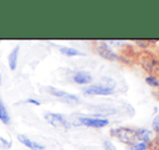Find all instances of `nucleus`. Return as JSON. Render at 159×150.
Returning <instances> with one entry per match:
<instances>
[{"label": "nucleus", "instance_id": "f257e3e1", "mask_svg": "<svg viewBox=\"0 0 159 150\" xmlns=\"http://www.w3.org/2000/svg\"><path fill=\"white\" fill-rule=\"evenodd\" d=\"M139 63L148 75L159 78V55L150 52H142L139 55Z\"/></svg>", "mask_w": 159, "mask_h": 150}, {"label": "nucleus", "instance_id": "f03ea898", "mask_svg": "<svg viewBox=\"0 0 159 150\" xmlns=\"http://www.w3.org/2000/svg\"><path fill=\"white\" fill-rule=\"evenodd\" d=\"M111 135L117 140H119L121 143H124L126 146H132L134 143H139L135 134V128L129 127V126H119L111 130Z\"/></svg>", "mask_w": 159, "mask_h": 150}, {"label": "nucleus", "instance_id": "7ed1b4c3", "mask_svg": "<svg viewBox=\"0 0 159 150\" xmlns=\"http://www.w3.org/2000/svg\"><path fill=\"white\" fill-rule=\"evenodd\" d=\"M48 91L49 94L57 97L60 101L64 102L66 104H70V106H76V104H79L81 102V100H80V98L77 96L68 93V91L61 90V89L55 88V87H48Z\"/></svg>", "mask_w": 159, "mask_h": 150}, {"label": "nucleus", "instance_id": "20e7f679", "mask_svg": "<svg viewBox=\"0 0 159 150\" xmlns=\"http://www.w3.org/2000/svg\"><path fill=\"white\" fill-rule=\"evenodd\" d=\"M45 120L50 124L53 127L58 128H69L72 126L71 122L66 119L64 115L60 114V113H53V112H47L44 115Z\"/></svg>", "mask_w": 159, "mask_h": 150}, {"label": "nucleus", "instance_id": "39448f33", "mask_svg": "<svg viewBox=\"0 0 159 150\" xmlns=\"http://www.w3.org/2000/svg\"><path fill=\"white\" fill-rule=\"evenodd\" d=\"M83 95L85 96H110L116 93L115 89L107 88L100 84H91L82 89Z\"/></svg>", "mask_w": 159, "mask_h": 150}, {"label": "nucleus", "instance_id": "423d86ee", "mask_svg": "<svg viewBox=\"0 0 159 150\" xmlns=\"http://www.w3.org/2000/svg\"><path fill=\"white\" fill-rule=\"evenodd\" d=\"M77 121L81 125L87 126V127L94 128H102L109 125V120L104 117H77Z\"/></svg>", "mask_w": 159, "mask_h": 150}, {"label": "nucleus", "instance_id": "0eeeda50", "mask_svg": "<svg viewBox=\"0 0 159 150\" xmlns=\"http://www.w3.org/2000/svg\"><path fill=\"white\" fill-rule=\"evenodd\" d=\"M96 51L100 57L108 61H118L120 59V55L115 50H112V48L105 42L96 45Z\"/></svg>", "mask_w": 159, "mask_h": 150}, {"label": "nucleus", "instance_id": "6e6552de", "mask_svg": "<svg viewBox=\"0 0 159 150\" xmlns=\"http://www.w3.org/2000/svg\"><path fill=\"white\" fill-rule=\"evenodd\" d=\"M72 80L75 84L77 85H91V83L93 82V75L89 72L86 71H77L73 74Z\"/></svg>", "mask_w": 159, "mask_h": 150}, {"label": "nucleus", "instance_id": "1a4fd4ad", "mask_svg": "<svg viewBox=\"0 0 159 150\" xmlns=\"http://www.w3.org/2000/svg\"><path fill=\"white\" fill-rule=\"evenodd\" d=\"M135 134H136V138L137 141H141V143H145L147 145H150L152 141L154 140V134L150 130L147 128H135Z\"/></svg>", "mask_w": 159, "mask_h": 150}, {"label": "nucleus", "instance_id": "9d476101", "mask_svg": "<svg viewBox=\"0 0 159 150\" xmlns=\"http://www.w3.org/2000/svg\"><path fill=\"white\" fill-rule=\"evenodd\" d=\"M18 140L20 141L22 145H24L25 147L30 148L32 150H44L45 149V146L42 145V143H37L35 140H32L31 138H29L27 136L22 134H19L18 135Z\"/></svg>", "mask_w": 159, "mask_h": 150}, {"label": "nucleus", "instance_id": "9b49d317", "mask_svg": "<svg viewBox=\"0 0 159 150\" xmlns=\"http://www.w3.org/2000/svg\"><path fill=\"white\" fill-rule=\"evenodd\" d=\"M19 53H20V46H16L8 55V64H9V68L11 71H14L18 66Z\"/></svg>", "mask_w": 159, "mask_h": 150}, {"label": "nucleus", "instance_id": "f8f14e48", "mask_svg": "<svg viewBox=\"0 0 159 150\" xmlns=\"http://www.w3.org/2000/svg\"><path fill=\"white\" fill-rule=\"evenodd\" d=\"M59 51L60 53H62L63 55H66V57H82V55H86V53L80 51L79 49L68 46H61L59 48Z\"/></svg>", "mask_w": 159, "mask_h": 150}, {"label": "nucleus", "instance_id": "ddd939ff", "mask_svg": "<svg viewBox=\"0 0 159 150\" xmlns=\"http://www.w3.org/2000/svg\"><path fill=\"white\" fill-rule=\"evenodd\" d=\"M0 121L2 122L3 124H10V122H11L10 114H9V112H8L6 106L3 104L1 98H0Z\"/></svg>", "mask_w": 159, "mask_h": 150}, {"label": "nucleus", "instance_id": "4468645a", "mask_svg": "<svg viewBox=\"0 0 159 150\" xmlns=\"http://www.w3.org/2000/svg\"><path fill=\"white\" fill-rule=\"evenodd\" d=\"M98 84L102 85V86L107 87V88L115 89V90H116V86H117V82L112 77H109V76H102Z\"/></svg>", "mask_w": 159, "mask_h": 150}, {"label": "nucleus", "instance_id": "2eb2a0df", "mask_svg": "<svg viewBox=\"0 0 159 150\" xmlns=\"http://www.w3.org/2000/svg\"><path fill=\"white\" fill-rule=\"evenodd\" d=\"M145 82L148 86L152 87V88H158L159 89V78L155 77V76L147 75V76L145 77Z\"/></svg>", "mask_w": 159, "mask_h": 150}, {"label": "nucleus", "instance_id": "dca6fc26", "mask_svg": "<svg viewBox=\"0 0 159 150\" xmlns=\"http://www.w3.org/2000/svg\"><path fill=\"white\" fill-rule=\"evenodd\" d=\"M152 132L156 134V138L157 140H159V114L157 117H155V119L152 120Z\"/></svg>", "mask_w": 159, "mask_h": 150}, {"label": "nucleus", "instance_id": "f3484780", "mask_svg": "<svg viewBox=\"0 0 159 150\" xmlns=\"http://www.w3.org/2000/svg\"><path fill=\"white\" fill-rule=\"evenodd\" d=\"M148 147H149V145H147V143H141V141H139V143L130 146V147H129V150H147Z\"/></svg>", "mask_w": 159, "mask_h": 150}, {"label": "nucleus", "instance_id": "a211bd4d", "mask_svg": "<svg viewBox=\"0 0 159 150\" xmlns=\"http://www.w3.org/2000/svg\"><path fill=\"white\" fill-rule=\"evenodd\" d=\"M102 146H104L105 150H117L112 143L110 140H104L102 141Z\"/></svg>", "mask_w": 159, "mask_h": 150}, {"label": "nucleus", "instance_id": "6ab92c4d", "mask_svg": "<svg viewBox=\"0 0 159 150\" xmlns=\"http://www.w3.org/2000/svg\"><path fill=\"white\" fill-rule=\"evenodd\" d=\"M25 102H26V104H34V106H40V101H38V100L34 99V98H29V99L25 100Z\"/></svg>", "mask_w": 159, "mask_h": 150}, {"label": "nucleus", "instance_id": "aec40b11", "mask_svg": "<svg viewBox=\"0 0 159 150\" xmlns=\"http://www.w3.org/2000/svg\"><path fill=\"white\" fill-rule=\"evenodd\" d=\"M0 141H1V143H5L6 147H8V148L11 147V141H7L5 138H2V137H0Z\"/></svg>", "mask_w": 159, "mask_h": 150}, {"label": "nucleus", "instance_id": "412c9836", "mask_svg": "<svg viewBox=\"0 0 159 150\" xmlns=\"http://www.w3.org/2000/svg\"><path fill=\"white\" fill-rule=\"evenodd\" d=\"M1 83H2V75L0 74V86H1Z\"/></svg>", "mask_w": 159, "mask_h": 150}]
</instances>
